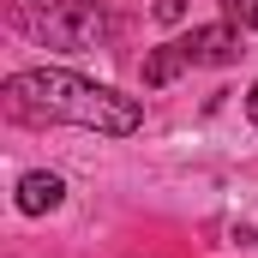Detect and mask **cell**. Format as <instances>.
<instances>
[{"instance_id": "6da1fadb", "label": "cell", "mask_w": 258, "mask_h": 258, "mask_svg": "<svg viewBox=\"0 0 258 258\" xmlns=\"http://www.w3.org/2000/svg\"><path fill=\"white\" fill-rule=\"evenodd\" d=\"M6 114L24 126H84V132H114V138L138 132V120H144L132 96L90 84L78 72H48V66L6 78Z\"/></svg>"}, {"instance_id": "7a4b0ae2", "label": "cell", "mask_w": 258, "mask_h": 258, "mask_svg": "<svg viewBox=\"0 0 258 258\" xmlns=\"http://www.w3.org/2000/svg\"><path fill=\"white\" fill-rule=\"evenodd\" d=\"M18 24H30L48 48H66V54H84V48H102L108 36H114V18L96 6V0H60L54 12H42V18H18Z\"/></svg>"}, {"instance_id": "3957f363", "label": "cell", "mask_w": 258, "mask_h": 258, "mask_svg": "<svg viewBox=\"0 0 258 258\" xmlns=\"http://www.w3.org/2000/svg\"><path fill=\"white\" fill-rule=\"evenodd\" d=\"M180 48H186L192 66H228V60H240V36H234L228 24H204V30H192V36H180Z\"/></svg>"}, {"instance_id": "277c9868", "label": "cell", "mask_w": 258, "mask_h": 258, "mask_svg": "<svg viewBox=\"0 0 258 258\" xmlns=\"http://www.w3.org/2000/svg\"><path fill=\"white\" fill-rule=\"evenodd\" d=\"M60 198H66L60 174H24V180H18V210H24V216H42V210H54Z\"/></svg>"}, {"instance_id": "5b68a950", "label": "cell", "mask_w": 258, "mask_h": 258, "mask_svg": "<svg viewBox=\"0 0 258 258\" xmlns=\"http://www.w3.org/2000/svg\"><path fill=\"white\" fill-rule=\"evenodd\" d=\"M186 66H192V60H186V48H180V42H162V48L144 60V84L156 90V84H168V78H174V72H186Z\"/></svg>"}, {"instance_id": "8992f818", "label": "cell", "mask_w": 258, "mask_h": 258, "mask_svg": "<svg viewBox=\"0 0 258 258\" xmlns=\"http://www.w3.org/2000/svg\"><path fill=\"white\" fill-rule=\"evenodd\" d=\"M222 6H228L234 24H252V30H258V0H222Z\"/></svg>"}, {"instance_id": "52a82bcc", "label": "cell", "mask_w": 258, "mask_h": 258, "mask_svg": "<svg viewBox=\"0 0 258 258\" xmlns=\"http://www.w3.org/2000/svg\"><path fill=\"white\" fill-rule=\"evenodd\" d=\"M180 12H186V6H180V0H156V18H162V24H174V18H180Z\"/></svg>"}, {"instance_id": "ba28073f", "label": "cell", "mask_w": 258, "mask_h": 258, "mask_svg": "<svg viewBox=\"0 0 258 258\" xmlns=\"http://www.w3.org/2000/svg\"><path fill=\"white\" fill-rule=\"evenodd\" d=\"M246 114H252V126H258V84H252V96H246Z\"/></svg>"}]
</instances>
